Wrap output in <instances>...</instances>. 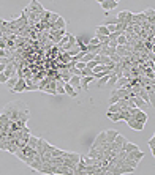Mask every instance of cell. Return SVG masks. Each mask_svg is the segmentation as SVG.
<instances>
[{
  "label": "cell",
  "instance_id": "cell-13",
  "mask_svg": "<svg viewBox=\"0 0 155 175\" xmlns=\"http://www.w3.org/2000/svg\"><path fill=\"white\" fill-rule=\"evenodd\" d=\"M127 123H128V126L131 128V130H135V131H143L144 130V125H141V123H138L136 120H133V118H130Z\"/></svg>",
  "mask_w": 155,
  "mask_h": 175
},
{
  "label": "cell",
  "instance_id": "cell-29",
  "mask_svg": "<svg viewBox=\"0 0 155 175\" xmlns=\"http://www.w3.org/2000/svg\"><path fill=\"white\" fill-rule=\"evenodd\" d=\"M120 170H122V174H133L135 172V169H131V167H128V166H124V164H122L120 166Z\"/></svg>",
  "mask_w": 155,
  "mask_h": 175
},
{
  "label": "cell",
  "instance_id": "cell-38",
  "mask_svg": "<svg viewBox=\"0 0 155 175\" xmlns=\"http://www.w3.org/2000/svg\"><path fill=\"white\" fill-rule=\"evenodd\" d=\"M104 175H112V174L109 172V170H106V172H104Z\"/></svg>",
  "mask_w": 155,
  "mask_h": 175
},
{
  "label": "cell",
  "instance_id": "cell-31",
  "mask_svg": "<svg viewBox=\"0 0 155 175\" xmlns=\"http://www.w3.org/2000/svg\"><path fill=\"white\" fill-rule=\"evenodd\" d=\"M119 99H120L119 96L111 91V96H109V104H117V101H119Z\"/></svg>",
  "mask_w": 155,
  "mask_h": 175
},
{
  "label": "cell",
  "instance_id": "cell-40",
  "mask_svg": "<svg viewBox=\"0 0 155 175\" xmlns=\"http://www.w3.org/2000/svg\"><path fill=\"white\" fill-rule=\"evenodd\" d=\"M0 63H2V62H0Z\"/></svg>",
  "mask_w": 155,
  "mask_h": 175
},
{
  "label": "cell",
  "instance_id": "cell-20",
  "mask_svg": "<svg viewBox=\"0 0 155 175\" xmlns=\"http://www.w3.org/2000/svg\"><path fill=\"white\" fill-rule=\"evenodd\" d=\"M0 125H2V126H10V125H11L10 118H8V117H7V115L0 114Z\"/></svg>",
  "mask_w": 155,
  "mask_h": 175
},
{
  "label": "cell",
  "instance_id": "cell-23",
  "mask_svg": "<svg viewBox=\"0 0 155 175\" xmlns=\"http://www.w3.org/2000/svg\"><path fill=\"white\" fill-rule=\"evenodd\" d=\"M117 79H119L117 76L111 74V77H109V81L106 82V85H104V87H114V85H116V82H117Z\"/></svg>",
  "mask_w": 155,
  "mask_h": 175
},
{
  "label": "cell",
  "instance_id": "cell-22",
  "mask_svg": "<svg viewBox=\"0 0 155 175\" xmlns=\"http://www.w3.org/2000/svg\"><path fill=\"white\" fill-rule=\"evenodd\" d=\"M36 144H38V137H33V136H30V139H29V142H27V145L30 147V148H36Z\"/></svg>",
  "mask_w": 155,
  "mask_h": 175
},
{
  "label": "cell",
  "instance_id": "cell-9",
  "mask_svg": "<svg viewBox=\"0 0 155 175\" xmlns=\"http://www.w3.org/2000/svg\"><path fill=\"white\" fill-rule=\"evenodd\" d=\"M122 150L125 151V153H131V151H135V150H139V147L136 145V144H133V142H128L127 140L124 145H122Z\"/></svg>",
  "mask_w": 155,
  "mask_h": 175
},
{
  "label": "cell",
  "instance_id": "cell-21",
  "mask_svg": "<svg viewBox=\"0 0 155 175\" xmlns=\"http://www.w3.org/2000/svg\"><path fill=\"white\" fill-rule=\"evenodd\" d=\"M16 82H17V77H16V76H13V77H10V79L7 81V84H5V85L8 87V90H11L13 87L16 85Z\"/></svg>",
  "mask_w": 155,
  "mask_h": 175
},
{
  "label": "cell",
  "instance_id": "cell-18",
  "mask_svg": "<svg viewBox=\"0 0 155 175\" xmlns=\"http://www.w3.org/2000/svg\"><path fill=\"white\" fill-rule=\"evenodd\" d=\"M93 81L92 76H87V77H81V89H87V85Z\"/></svg>",
  "mask_w": 155,
  "mask_h": 175
},
{
  "label": "cell",
  "instance_id": "cell-19",
  "mask_svg": "<svg viewBox=\"0 0 155 175\" xmlns=\"http://www.w3.org/2000/svg\"><path fill=\"white\" fill-rule=\"evenodd\" d=\"M127 84H128V79L127 77H120V79H117V82H116V89H122V87H125Z\"/></svg>",
  "mask_w": 155,
  "mask_h": 175
},
{
  "label": "cell",
  "instance_id": "cell-6",
  "mask_svg": "<svg viewBox=\"0 0 155 175\" xmlns=\"http://www.w3.org/2000/svg\"><path fill=\"white\" fill-rule=\"evenodd\" d=\"M127 158H130V159L136 161V163H139V161L144 158V151H141V150H135V151H131V153H127Z\"/></svg>",
  "mask_w": 155,
  "mask_h": 175
},
{
  "label": "cell",
  "instance_id": "cell-5",
  "mask_svg": "<svg viewBox=\"0 0 155 175\" xmlns=\"http://www.w3.org/2000/svg\"><path fill=\"white\" fill-rule=\"evenodd\" d=\"M100 6H101L104 11H111L117 6V2L116 0H100Z\"/></svg>",
  "mask_w": 155,
  "mask_h": 175
},
{
  "label": "cell",
  "instance_id": "cell-26",
  "mask_svg": "<svg viewBox=\"0 0 155 175\" xmlns=\"http://www.w3.org/2000/svg\"><path fill=\"white\" fill-rule=\"evenodd\" d=\"M108 112L109 114H119L120 112V107L117 104H111V106H109V109H108Z\"/></svg>",
  "mask_w": 155,
  "mask_h": 175
},
{
  "label": "cell",
  "instance_id": "cell-1",
  "mask_svg": "<svg viewBox=\"0 0 155 175\" xmlns=\"http://www.w3.org/2000/svg\"><path fill=\"white\" fill-rule=\"evenodd\" d=\"M3 115H7L8 118H10V122H17V120H22V122H29L30 118V110L29 107H27V104L24 103V101H10L8 104L3 106L2 112Z\"/></svg>",
  "mask_w": 155,
  "mask_h": 175
},
{
  "label": "cell",
  "instance_id": "cell-33",
  "mask_svg": "<svg viewBox=\"0 0 155 175\" xmlns=\"http://www.w3.org/2000/svg\"><path fill=\"white\" fill-rule=\"evenodd\" d=\"M59 17H60V16H59L57 13H51V17H49V24H54V22L59 19Z\"/></svg>",
  "mask_w": 155,
  "mask_h": 175
},
{
  "label": "cell",
  "instance_id": "cell-15",
  "mask_svg": "<svg viewBox=\"0 0 155 175\" xmlns=\"http://www.w3.org/2000/svg\"><path fill=\"white\" fill-rule=\"evenodd\" d=\"M95 32H97V36H108L109 35V32L106 29V25L104 24H100L97 29H95Z\"/></svg>",
  "mask_w": 155,
  "mask_h": 175
},
{
  "label": "cell",
  "instance_id": "cell-14",
  "mask_svg": "<svg viewBox=\"0 0 155 175\" xmlns=\"http://www.w3.org/2000/svg\"><path fill=\"white\" fill-rule=\"evenodd\" d=\"M104 133H106V142H108V144H112L114 139L117 137V134H119L116 130H108V131H104Z\"/></svg>",
  "mask_w": 155,
  "mask_h": 175
},
{
  "label": "cell",
  "instance_id": "cell-8",
  "mask_svg": "<svg viewBox=\"0 0 155 175\" xmlns=\"http://www.w3.org/2000/svg\"><path fill=\"white\" fill-rule=\"evenodd\" d=\"M54 175H73V170L65 167V166H57L54 170Z\"/></svg>",
  "mask_w": 155,
  "mask_h": 175
},
{
  "label": "cell",
  "instance_id": "cell-25",
  "mask_svg": "<svg viewBox=\"0 0 155 175\" xmlns=\"http://www.w3.org/2000/svg\"><path fill=\"white\" fill-rule=\"evenodd\" d=\"M93 58H95V55H93V54H90V52H87V54H84V57H83V60H81V62L89 63V62H92Z\"/></svg>",
  "mask_w": 155,
  "mask_h": 175
},
{
  "label": "cell",
  "instance_id": "cell-28",
  "mask_svg": "<svg viewBox=\"0 0 155 175\" xmlns=\"http://www.w3.org/2000/svg\"><path fill=\"white\" fill-rule=\"evenodd\" d=\"M125 16H127V10H124V11H120V13H119V14H117V17H116L117 24H119V22H124V21H125Z\"/></svg>",
  "mask_w": 155,
  "mask_h": 175
},
{
  "label": "cell",
  "instance_id": "cell-30",
  "mask_svg": "<svg viewBox=\"0 0 155 175\" xmlns=\"http://www.w3.org/2000/svg\"><path fill=\"white\" fill-rule=\"evenodd\" d=\"M149 147H150V153H155V136H152V137H150V139H149Z\"/></svg>",
  "mask_w": 155,
  "mask_h": 175
},
{
  "label": "cell",
  "instance_id": "cell-32",
  "mask_svg": "<svg viewBox=\"0 0 155 175\" xmlns=\"http://www.w3.org/2000/svg\"><path fill=\"white\" fill-rule=\"evenodd\" d=\"M109 58H111V62H112V63H116V65H117V63H120V62H122V57H119V55H117V54L111 55V57H109Z\"/></svg>",
  "mask_w": 155,
  "mask_h": 175
},
{
  "label": "cell",
  "instance_id": "cell-7",
  "mask_svg": "<svg viewBox=\"0 0 155 175\" xmlns=\"http://www.w3.org/2000/svg\"><path fill=\"white\" fill-rule=\"evenodd\" d=\"M65 25H67V21L60 16L54 24H51V30H62V29H65Z\"/></svg>",
  "mask_w": 155,
  "mask_h": 175
},
{
  "label": "cell",
  "instance_id": "cell-10",
  "mask_svg": "<svg viewBox=\"0 0 155 175\" xmlns=\"http://www.w3.org/2000/svg\"><path fill=\"white\" fill-rule=\"evenodd\" d=\"M116 54L119 55V57H122V58H127V57H130V55H131V52L127 50L125 46H117V48H116Z\"/></svg>",
  "mask_w": 155,
  "mask_h": 175
},
{
  "label": "cell",
  "instance_id": "cell-2",
  "mask_svg": "<svg viewBox=\"0 0 155 175\" xmlns=\"http://www.w3.org/2000/svg\"><path fill=\"white\" fill-rule=\"evenodd\" d=\"M10 91H13V93H22V91H27V81L24 79V77H22V79H17L16 85L13 87Z\"/></svg>",
  "mask_w": 155,
  "mask_h": 175
},
{
  "label": "cell",
  "instance_id": "cell-36",
  "mask_svg": "<svg viewBox=\"0 0 155 175\" xmlns=\"http://www.w3.org/2000/svg\"><path fill=\"white\" fill-rule=\"evenodd\" d=\"M7 81H8V77L2 73V74H0V84H7Z\"/></svg>",
  "mask_w": 155,
  "mask_h": 175
},
{
  "label": "cell",
  "instance_id": "cell-39",
  "mask_svg": "<svg viewBox=\"0 0 155 175\" xmlns=\"http://www.w3.org/2000/svg\"><path fill=\"white\" fill-rule=\"evenodd\" d=\"M0 38H2V36H0Z\"/></svg>",
  "mask_w": 155,
  "mask_h": 175
},
{
  "label": "cell",
  "instance_id": "cell-34",
  "mask_svg": "<svg viewBox=\"0 0 155 175\" xmlns=\"http://www.w3.org/2000/svg\"><path fill=\"white\" fill-rule=\"evenodd\" d=\"M75 68H76V70H79V71H83L84 68H85V63L84 62H76L75 63Z\"/></svg>",
  "mask_w": 155,
  "mask_h": 175
},
{
  "label": "cell",
  "instance_id": "cell-11",
  "mask_svg": "<svg viewBox=\"0 0 155 175\" xmlns=\"http://www.w3.org/2000/svg\"><path fill=\"white\" fill-rule=\"evenodd\" d=\"M133 99V103H135V107L136 109H139V110H144L146 107H147V103H146V101H143L139 98V96H135V98H131Z\"/></svg>",
  "mask_w": 155,
  "mask_h": 175
},
{
  "label": "cell",
  "instance_id": "cell-17",
  "mask_svg": "<svg viewBox=\"0 0 155 175\" xmlns=\"http://www.w3.org/2000/svg\"><path fill=\"white\" fill-rule=\"evenodd\" d=\"M122 164H124V166H128V167H131V169H135V170H136V167H138V164H139V163H136V161L130 159V158H125L124 161H122Z\"/></svg>",
  "mask_w": 155,
  "mask_h": 175
},
{
  "label": "cell",
  "instance_id": "cell-37",
  "mask_svg": "<svg viewBox=\"0 0 155 175\" xmlns=\"http://www.w3.org/2000/svg\"><path fill=\"white\" fill-rule=\"evenodd\" d=\"M5 66H7V65H3V63H0V74H2L3 71H5Z\"/></svg>",
  "mask_w": 155,
  "mask_h": 175
},
{
  "label": "cell",
  "instance_id": "cell-27",
  "mask_svg": "<svg viewBox=\"0 0 155 175\" xmlns=\"http://www.w3.org/2000/svg\"><path fill=\"white\" fill-rule=\"evenodd\" d=\"M116 43H117V46H125V44H127V36H125L124 33H122V35L119 36V38L116 40Z\"/></svg>",
  "mask_w": 155,
  "mask_h": 175
},
{
  "label": "cell",
  "instance_id": "cell-3",
  "mask_svg": "<svg viewBox=\"0 0 155 175\" xmlns=\"http://www.w3.org/2000/svg\"><path fill=\"white\" fill-rule=\"evenodd\" d=\"M75 46H76V36L71 35V33H68V41L65 44H62V52H68V50L73 49Z\"/></svg>",
  "mask_w": 155,
  "mask_h": 175
},
{
  "label": "cell",
  "instance_id": "cell-24",
  "mask_svg": "<svg viewBox=\"0 0 155 175\" xmlns=\"http://www.w3.org/2000/svg\"><path fill=\"white\" fill-rule=\"evenodd\" d=\"M111 74H112V73H111ZM111 74H106V76H103L101 79H98V87H104V85H106V82L109 81Z\"/></svg>",
  "mask_w": 155,
  "mask_h": 175
},
{
  "label": "cell",
  "instance_id": "cell-12",
  "mask_svg": "<svg viewBox=\"0 0 155 175\" xmlns=\"http://www.w3.org/2000/svg\"><path fill=\"white\" fill-rule=\"evenodd\" d=\"M73 89H75L76 91L81 89V77H78V76H71V79H70V82H68Z\"/></svg>",
  "mask_w": 155,
  "mask_h": 175
},
{
  "label": "cell",
  "instance_id": "cell-4",
  "mask_svg": "<svg viewBox=\"0 0 155 175\" xmlns=\"http://www.w3.org/2000/svg\"><path fill=\"white\" fill-rule=\"evenodd\" d=\"M130 118H133V120H136L138 123H141V125H146V123H147V114H146L144 110H139V109L136 110V114Z\"/></svg>",
  "mask_w": 155,
  "mask_h": 175
},
{
  "label": "cell",
  "instance_id": "cell-35",
  "mask_svg": "<svg viewBox=\"0 0 155 175\" xmlns=\"http://www.w3.org/2000/svg\"><path fill=\"white\" fill-rule=\"evenodd\" d=\"M89 46H97V44H100V41H98V38L97 36H93V38H90L89 40V43H87Z\"/></svg>",
  "mask_w": 155,
  "mask_h": 175
},
{
  "label": "cell",
  "instance_id": "cell-16",
  "mask_svg": "<svg viewBox=\"0 0 155 175\" xmlns=\"http://www.w3.org/2000/svg\"><path fill=\"white\" fill-rule=\"evenodd\" d=\"M63 89H65V93H67L68 96H71V98H76V96H78V91L73 89L70 84H65V85H63Z\"/></svg>",
  "mask_w": 155,
  "mask_h": 175
}]
</instances>
